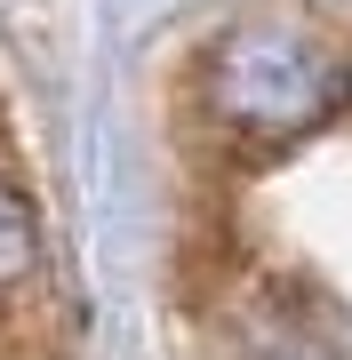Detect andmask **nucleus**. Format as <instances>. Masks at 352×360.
<instances>
[{
	"mask_svg": "<svg viewBox=\"0 0 352 360\" xmlns=\"http://www.w3.org/2000/svg\"><path fill=\"white\" fill-rule=\"evenodd\" d=\"M32 264H40V224H32V208L16 200L8 184H0V296L25 288Z\"/></svg>",
	"mask_w": 352,
	"mask_h": 360,
	"instance_id": "f03ea898",
	"label": "nucleus"
},
{
	"mask_svg": "<svg viewBox=\"0 0 352 360\" xmlns=\"http://www.w3.org/2000/svg\"><path fill=\"white\" fill-rule=\"evenodd\" d=\"M200 96H209L216 129L256 136V144H296L352 104V72L304 25H233L209 49Z\"/></svg>",
	"mask_w": 352,
	"mask_h": 360,
	"instance_id": "f257e3e1",
	"label": "nucleus"
}]
</instances>
